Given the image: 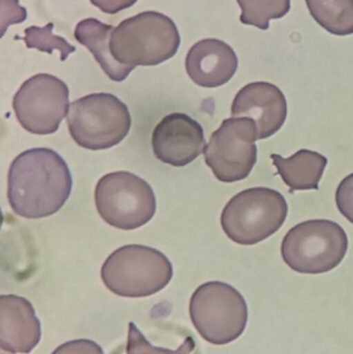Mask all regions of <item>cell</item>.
I'll return each instance as SVG.
<instances>
[{
    "label": "cell",
    "instance_id": "2",
    "mask_svg": "<svg viewBox=\"0 0 353 354\" xmlns=\"http://www.w3.org/2000/svg\"><path fill=\"white\" fill-rule=\"evenodd\" d=\"M180 45V35L175 23L155 10L122 21L112 31L110 39L114 58L134 68L163 64L178 53Z\"/></svg>",
    "mask_w": 353,
    "mask_h": 354
},
{
    "label": "cell",
    "instance_id": "11",
    "mask_svg": "<svg viewBox=\"0 0 353 354\" xmlns=\"http://www.w3.org/2000/svg\"><path fill=\"white\" fill-rule=\"evenodd\" d=\"M153 151L155 158L174 167H184L204 151L202 127L184 113L165 116L153 133Z\"/></svg>",
    "mask_w": 353,
    "mask_h": 354
},
{
    "label": "cell",
    "instance_id": "9",
    "mask_svg": "<svg viewBox=\"0 0 353 354\" xmlns=\"http://www.w3.org/2000/svg\"><path fill=\"white\" fill-rule=\"evenodd\" d=\"M258 129L248 118H227L211 134L204 159L213 174L223 183H236L250 176L257 162Z\"/></svg>",
    "mask_w": 353,
    "mask_h": 354
},
{
    "label": "cell",
    "instance_id": "12",
    "mask_svg": "<svg viewBox=\"0 0 353 354\" xmlns=\"http://www.w3.org/2000/svg\"><path fill=\"white\" fill-rule=\"evenodd\" d=\"M231 115L254 120L258 129V140H263L283 127L287 118V101L281 89L271 83H250L234 97Z\"/></svg>",
    "mask_w": 353,
    "mask_h": 354
},
{
    "label": "cell",
    "instance_id": "23",
    "mask_svg": "<svg viewBox=\"0 0 353 354\" xmlns=\"http://www.w3.org/2000/svg\"><path fill=\"white\" fill-rule=\"evenodd\" d=\"M52 354H105L97 343L87 339L70 341L56 348Z\"/></svg>",
    "mask_w": 353,
    "mask_h": 354
},
{
    "label": "cell",
    "instance_id": "15",
    "mask_svg": "<svg viewBox=\"0 0 353 354\" xmlns=\"http://www.w3.org/2000/svg\"><path fill=\"white\" fill-rule=\"evenodd\" d=\"M114 27L97 19L88 18L80 21L75 28L74 37L79 44L85 46L95 56L105 74L115 82L128 78L134 68L120 64L112 55L110 39Z\"/></svg>",
    "mask_w": 353,
    "mask_h": 354
},
{
    "label": "cell",
    "instance_id": "16",
    "mask_svg": "<svg viewBox=\"0 0 353 354\" xmlns=\"http://www.w3.org/2000/svg\"><path fill=\"white\" fill-rule=\"evenodd\" d=\"M271 158L278 174L292 192L318 189L327 165L325 156L308 149H300L287 159L275 153Z\"/></svg>",
    "mask_w": 353,
    "mask_h": 354
},
{
    "label": "cell",
    "instance_id": "22",
    "mask_svg": "<svg viewBox=\"0 0 353 354\" xmlns=\"http://www.w3.org/2000/svg\"><path fill=\"white\" fill-rule=\"evenodd\" d=\"M27 12L19 4V0H1V37L12 24L24 22Z\"/></svg>",
    "mask_w": 353,
    "mask_h": 354
},
{
    "label": "cell",
    "instance_id": "10",
    "mask_svg": "<svg viewBox=\"0 0 353 354\" xmlns=\"http://www.w3.org/2000/svg\"><path fill=\"white\" fill-rule=\"evenodd\" d=\"M70 91L64 81L37 74L25 81L12 100L19 124L31 134H53L68 113Z\"/></svg>",
    "mask_w": 353,
    "mask_h": 354
},
{
    "label": "cell",
    "instance_id": "6",
    "mask_svg": "<svg viewBox=\"0 0 353 354\" xmlns=\"http://www.w3.org/2000/svg\"><path fill=\"white\" fill-rule=\"evenodd\" d=\"M131 126L128 107L111 93H93L70 104L68 131L83 149H111L126 138Z\"/></svg>",
    "mask_w": 353,
    "mask_h": 354
},
{
    "label": "cell",
    "instance_id": "20",
    "mask_svg": "<svg viewBox=\"0 0 353 354\" xmlns=\"http://www.w3.org/2000/svg\"><path fill=\"white\" fill-rule=\"evenodd\" d=\"M194 348L195 341L192 337H188L176 351L153 346L135 324L130 322L128 324L126 354H190Z\"/></svg>",
    "mask_w": 353,
    "mask_h": 354
},
{
    "label": "cell",
    "instance_id": "21",
    "mask_svg": "<svg viewBox=\"0 0 353 354\" xmlns=\"http://www.w3.org/2000/svg\"><path fill=\"white\" fill-rule=\"evenodd\" d=\"M336 204L340 212L353 224V174L346 176L338 185Z\"/></svg>",
    "mask_w": 353,
    "mask_h": 354
},
{
    "label": "cell",
    "instance_id": "19",
    "mask_svg": "<svg viewBox=\"0 0 353 354\" xmlns=\"http://www.w3.org/2000/svg\"><path fill=\"white\" fill-rule=\"evenodd\" d=\"M53 23H48L45 27L30 26L25 29V37L23 41L27 48L37 49L39 51L52 54L54 50L60 52V59L64 62L70 54L76 51V48L70 45L64 37H58L52 32Z\"/></svg>",
    "mask_w": 353,
    "mask_h": 354
},
{
    "label": "cell",
    "instance_id": "14",
    "mask_svg": "<svg viewBox=\"0 0 353 354\" xmlns=\"http://www.w3.org/2000/svg\"><path fill=\"white\" fill-rule=\"evenodd\" d=\"M41 330L32 305L14 295L0 297V346L12 353H29L39 344Z\"/></svg>",
    "mask_w": 353,
    "mask_h": 354
},
{
    "label": "cell",
    "instance_id": "4",
    "mask_svg": "<svg viewBox=\"0 0 353 354\" xmlns=\"http://www.w3.org/2000/svg\"><path fill=\"white\" fill-rule=\"evenodd\" d=\"M288 205L280 192L252 187L236 194L221 214L224 232L234 243L252 245L275 234L287 218Z\"/></svg>",
    "mask_w": 353,
    "mask_h": 354
},
{
    "label": "cell",
    "instance_id": "5",
    "mask_svg": "<svg viewBox=\"0 0 353 354\" xmlns=\"http://www.w3.org/2000/svg\"><path fill=\"white\" fill-rule=\"evenodd\" d=\"M347 249V235L339 224L329 220H311L288 231L282 241L281 254L294 272L318 274L337 268Z\"/></svg>",
    "mask_w": 353,
    "mask_h": 354
},
{
    "label": "cell",
    "instance_id": "7",
    "mask_svg": "<svg viewBox=\"0 0 353 354\" xmlns=\"http://www.w3.org/2000/svg\"><path fill=\"white\" fill-rule=\"evenodd\" d=\"M190 316L204 340L226 345L242 336L248 324V306L231 285L213 281L200 285L190 301Z\"/></svg>",
    "mask_w": 353,
    "mask_h": 354
},
{
    "label": "cell",
    "instance_id": "8",
    "mask_svg": "<svg viewBox=\"0 0 353 354\" xmlns=\"http://www.w3.org/2000/svg\"><path fill=\"white\" fill-rule=\"evenodd\" d=\"M95 201L99 216L122 230L140 228L157 210L151 185L131 172H112L102 177L95 187Z\"/></svg>",
    "mask_w": 353,
    "mask_h": 354
},
{
    "label": "cell",
    "instance_id": "1",
    "mask_svg": "<svg viewBox=\"0 0 353 354\" xmlns=\"http://www.w3.org/2000/svg\"><path fill=\"white\" fill-rule=\"evenodd\" d=\"M72 187L64 160L45 147L20 153L8 170V203L22 218H41L56 214L70 197Z\"/></svg>",
    "mask_w": 353,
    "mask_h": 354
},
{
    "label": "cell",
    "instance_id": "3",
    "mask_svg": "<svg viewBox=\"0 0 353 354\" xmlns=\"http://www.w3.org/2000/svg\"><path fill=\"white\" fill-rule=\"evenodd\" d=\"M173 276L171 262L159 250L128 245L104 262L101 277L111 292L124 297H146L165 288Z\"/></svg>",
    "mask_w": 353,
    "mask_h": 354
},
{
    "label": "cell",
    "instance_id": "13",
    "mask_svg": "<svg viewBox=\"0 0 353 354\" xmlns=\"http://www.w3.org/2000/svg\"><path fill=\"white\" fill-rule=\"evenodd\" d=\"M238 66V56L225 41L205 39L195 44L186 57V70L195 84L215 88L226 84Z\"/></svg>",
    "mask_w": 353,
    "mask_h": 354
},
{
    "label": "cell",
    "instance_id": "24",
    "mask_svg": "<svg viewBox=\"0 0 353 354\" xmlns=\"http://www.w3.org/2000/svg\"><path fill=\"white\" fill-rule=\"evenodd\" d=\"M138 0H90L93 6L106 14L114 15L134 6Z\"/></svg>",
    "mask_w": 353,
    "mask_h": 354
},
{
    "label": "cell",
    "instance_id": "17",
    "mask_svg": "<svg viewBox=\"0 0 353 354\" xmlns=\"http://www.w3.org/2000/svg\"><path fill=\"white\" fill-rule=\"evenodd\" d=\"M309 12L321 27L336 35L353 33V0H306Z\"/></svg>",
    "mask_w": 353,
    "mask_h": 354
},
{
    "label": "cell",
    "instance_id": "18",
    "mask_svg": "<svg viewBox=\"0 0 353 354\" xmlns=\"http://www.w3.org/2000/svg\"><path fill=\"white\" fill-rule=\"evenodd\" d=\"M242 8L240 22L267 30L269 21L281 19L290 10V0H236Z\"/></svg>",
    "mask_w": 353,
    "mask_h": 354
}]
</instances>
